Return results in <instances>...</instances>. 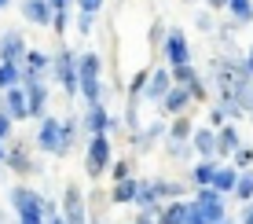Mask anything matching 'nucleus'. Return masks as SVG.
<instances>
[{"label":"nucleus","instance_id":"16","mask_svg":"<svg viewBox=\"0 0 253 224\" xmlns=\"http://www.w3.org/2000/svg\"><path fill=\"white\" fill-rule=\"evenodd\" d=\"M92 129H95V133H103V129H107V114H103L99 107L92 110Z\"/></svg>","mask_w":253,"mask_h":224},{"label":"nucleus","instance_id":"30","mask_svg":"<svg viewBox=\"0 0 253 224\" xmlns=\"http://www.w3.org/2000/svg\"><path fill=\"white\" fill-rule=\"evenodd\" d=\"M246 224H253V213H250V217H246Z\"/></svg>","mask_w":253,"mask_h":224},{"label":"nucleus","instance_id":"1","mask_svg":"<svg viewBox=\"0 0 253 224\" xmlns=\"http://www.w3.org/2000/svg\"><path fill=\"white\" fill-rule=\"evenodd\" d=\"M191 217H195V224H213V221H220V202H216V195L206 191L202 199L191 206Z\"/></svg>","mask_w":253,"mask_h":224},{"label":"nucleus","instance_id":"20","mask_svg":"<svg viewBox=\"0 0 253 224\" xmlns=\"http://www.w3.org/2000/svg\"><path fill=\"white\" fill-rule=\"evenodd\" d=\"M132 195H136V184H121L114 199H121V202H125V199H132Z\"/></svg>","mask_w":253,"mask_h":224},{"label":"nucleus","instance_id":"18","mask_svg":"<svg viewBox=\"0 0 253 224\" xmlns=\"http://www.w3.org/2000/svg\"><path fill=\"white\" fill-rule=\"evenodd\" d=\"M231 7H235L239 19H250V0H231Z\"/></svg>","mask_w":253,"mask_h":224},{"label":"nucleus","instance_id":"2","mask_svg":"<svg viewBox=\"0 0 253 224\" xmlns=\"http://www.w3.org/2000/svg\"><path fill=\"white\" fill-rule=\"evenodd\" d=\"M95 70H99V59H95V55H84V59H81V89H84V96H88V103H99Z\"/></svg>","mask_w":253,"mask_h":224},{"label":"nucleus","instance_id":"29","mask_svg":"<svg viewBox=\"0 0 253 224\" xmlns=\"http://www.w3.org/2000/svg\"><path fill=\"white\" fill-rule=\"evenodd\" d=\"M7 133V122H4V118H0V136H4Z\"/></svg>","mask_w":253,"mask_h":224},{"label":"nucleus","instance_id":"21","mask_svg":"<svg viewBox=\"0 0 253 224\" xmlns=\"http://www.w3.org/2000/svg\"><path fill=\"white\" fill-rule=\"evenodd\" d=\"M41 66H44V55H37V51H33V55H30V74H37Z\"/></svg>","mask_w":253,"mask_h":224},{"label":"nucleus","instance_id":"8","mask_svg":"<svg viewBox=\"0 0 253 224\" xmlns=\"http://www.w3.org/2000/svg\"><path fill=\"white\" fill-rule=\"evenodd\" d=\"M169 59L180 63V66L187 63V48H184V37H180V33H169Z\"/></svg>","mask_w":253,"mask_h":224},{"label":"nucleus","instance_id":"31","mask_svg":"<svg viewBox=\"0 0 253 224\" xmlns=\"http://www.w3.org/2000/svg\"><path fill=\"white\" fill-rule=\"evenodd\" d=\"M55 4H59V7H63V0H55Z\"/></svg>","mask_w":253,"mask_h":224},{"label":"nucleus","instance_id":"27","mask_svg":"<svg viewBox=\"0 0 253 224\" xmlns=\"http://www.w3.org/2000/svg\"><path fill=\"white\" fill-rule=\"evenodd\" d=\"M22 224H37V210H30V213H22Z\"/></svg>","mask_w":253,"mask_h":224},{"label":"nucleus","instance_id":"12","mask_svg":"<svg viewBox=\"0 0 253 224\" xmlns=\"http://www.w3.org/2000/svg\"><path fill=\"white\" fill-rule=\"evenodd\" d=\"M184 217H191V210H187V206H172V210L165 213V224H180Z\"/></svg>","mask_w":253,"mask_h":224},{"label":"nucleus","instance_id":"25","mask_svg":"<svg viewBox=\"0 0 253 224\" xmlns=\"http://www.w3.org/2000/svg\"><path fill=\"white\" fill-rule=\"evenodd\" d=\"M176 77H180V81H195V74H191L187 66H180V70H176Z\"/></svg>","mask_w":253,"mask_h":224},{"label":"nucleus","instance_id":"28","mask_svg":"<svg viewBox=\"0 0 253 224\" xmlns=\"http://www.w3.org/2000/svg\"><path fill=\"white\" fill-rule=\"evenodd\" d=\"M209 4H213V7H224V4H228V0H209Z\"/></svg>","mask_w":253,"mask_h":224},{"label":"nucleus","instance_id":"11","mask_svg":"<svg viewBox=\"0 0 253 224\" xmlns=\"http://www.w3.org/2000/svg\"><path fill=\"white\" fill-rule=\"evenodd\" d=\"M41 103H44V89L37 81H30V114H41Z\"/></svg>","mask_w":253,"mask_h":224},{"label":"nucleus","instance_id":"26","mask_svg":"<svg viewBox=\"0 0 253 224\" xmlns=\"http://www.w3.org/2000/svg\"><path fill=\"white\" fill-rule=\"evenodd\" d=\"M81 7H84V11H88V15H92L95 7H99V0H81Z\"/></svg>","mask_w":253,"mask_h":224},{"label":"nucleus","instance_id":"19","mask_svg":"<svg viewBox=\"0 0 253 224\" xmlns=\"http://www.w3.org/2000/svg\"><path fill=\"white\" fill-rule=\"evenodd\" d=\"M235 143H239V140H235V133H231V129H224V136H220V151H231Z\"/></svg>","mask_w":253,"mask_h":224},{"label":"nucleus","instance_id":"3","mask_svg":"<svg viewBox=\"0 0 253 224\" xmlns=\"http://www.w3.org/2000/svg\"><path fill=\"white\" fill-rule=\"evenodd\" d=\"M107 162H110V147H107V140L99 136V140L92 143V151H88V173H92V177H99Z\"/></svg>","mask_w":253,"mask_h":224},{"label":"nucleus","instance_id":"23","mask_svg":"<svg viewBox=\"0 0 253 224\" xmlns=\"http://www.w3.org/2000/svg\"><path fill=\"white\" fill-rule=\"evenodd\" d=\"M239 195H246V199L253 195V177H250V180H242V184H239Z\"/></svg>","mask_w":253,"mask_h":224},{"label":"nucleus","instance_id":"32","mask_svg":"<svg viewBox=\"0 0 253 224\" xmlns=\"http://www.w3.org/2000/svg\"><path fill=\"white\" fill-rule=\"evenodd\" d=\"M139 224H151V221H139Z\"/></svg>","mask_w":253,"mask_h":224},{"label":"nucleus","instance_id":"33","mask_svg":"<svg viewBox=\"0 0 253 224\" xmlns=\"http://www.w3.org/2000/svg\"><path fill=\"white\" fill-rule=\"evenodd\" d=\"M0 7H4V0H0Z\"/></svg>","mask_w":253,"mask_h":224},{"label":"nucleus","instance_id":"6","mask_svg":"<svg viewBox=\"0 0 253 224\" xmlns=\"http://www.w3.org/2000/svg\"><path fill=\"white\" fill-rule=\"evenodd\" d=\"M26 19H30V22H48L51 11H48L44 0H26Z\"/></svg>","mask_w":253,"mask_h":224},{"label":"nucleus","instance_id":"14","mask_svg":"<svg viewBox=\"0 0 253 224\" xmlns=\"http://www.w3.org/2000/svg\"><path fill=\"white\" fill-rule=\"evenodd\" d=\"M11 166H15V169H22V173L30 169V162H26V151H22V147H15V151H11Z\"/></svg>","mask_w":253,"mask_h":224},{"label":"nucleus","instance_id":"7","mask_svg":"<svg viewBox=\"0 0 253 224\" xmlns=\"http://www.w3.org/2000/svg\"><path fill=\"white\" fill-rule=\"evenodd\" d=\"M66 213H70V224H84V213H81V195H77V187H70V195H66Z\"/></svg>","mask_w":253,"mask_h":224},{"label":"nucleus","instance_id":"24","mask_svg":"<svg viewBox=\"0 0 253 224\" xmlns=\"http://www.w3.org/2000/svg\"><path fill=\"white\" fill-rule=\"evenodd\" d=\"M165 85H169V77H165V74H158V77H154V92H162Z\"/></svg>","mask_w":253,"mask_h":224},{"label":"nucleus","instance_id":"15","mask_svg":"<svg viewBox=\"0 0 253 224\" xmlns=\"http://www.w3.org/2000/svg\"><path fill=\"white\" fill-rule=\"evenodd\" d=\"M184 103H187V92L180 89V92H172V96H169V103H165V107H169V110H180Z\"/></svg>","mask_w":253,"mask_h":224},{"label":"nucleus","instance_id":"9","mask_svg":"<svg viewBox=\"0 0 253 224\" xmlns=\"http://www.w3.org/2000/svg\"><path fill=\"white\" fill-rule=\"evenodd\" d=\"M7 103H11V114H15V118H26V114H30V103L22 99V92H19V89L7 92Z\"/></svg>","mask_w":253,"mask_h":224},{"label":"nucleus","instance_id":"17","mask_svg":"<svg viewBox=\"0 0 253 224\" xmlns=\"http://www.w3.org/2000/svg\"><path fill=\"white\" fill-rule=\"evenodd\" d=\"M15 74H19V70H15L11 63H4V66H0V85H11V81H15Z\"/></svg>","mask_w":253,"mask_h":224},{"label":"nucleus","instance_id":"22","mask_svg":"<svg viewBox=\"0 0 253 224\" xmlns=\"http://www.w3.org/2000/svg\"><path fill=\"white\" fill-rule=\"evenodd\" d=\"M231 184H235L231 173H216V187H231Z\"/></svg>","mask_w":253,"mask_h":224},{"label":"nucleus","instance_id":"5","mask_svg":"<svg viewBox=\"0 0 253 224\" xmlns=\"http://www.w3.org/2000/svg\"><path fill=\"white\" fill-rule=\"evenodd\" d=\"M41 143H44L48 151H63L66 140H59V125L55 122H44V129H41Z\"/></svg>","mask_w":253,"mask_h":224},{"label":"nucleus","instance_id":"4","mask_svg":"<svg viewBox=\"0 0 253 224\" xmlns=\"http://www.w3.org/2000/svg\"><path fill=\"white\" fill-rule=\"evenodd\" d=\"M216 77H220V85L228 89V96H239V89H242V74L235 70L231 63H220V74H216Z\"/></svg>","mask_w":253,"mask_h":224},{"label":"nucleus","instance_id":"13","mask_svg":"<svg viewBox=\"0 0 253 224\" xmlns=\"http://www.w3.org/2000/svg\"><path fill=\"white\" fill-rule=\"evenodd\" d=\"M19 51H22V41H19V37H4V55H7V59L19 55Z\"/></svg>","mask_w":253,"mask_h":224},{"label":"nucleus","instance_id":"10","mask_svg":"<svg viewBox=\"0 0 253 224\" xmlns=\"http://www.w3.org/2000/svg\"><path fill=\"white\" fill-rule=\"evenodd\" d=\"M59 74H63V85L74 92V66H70V51H63V55H59Z\"/></svg>","mask_w":253,"mask_h":224}]
</instances>
